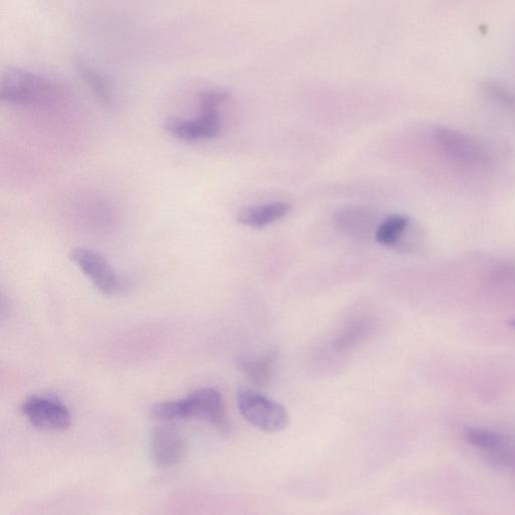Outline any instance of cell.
<instances>
[{
  "label": "cell",
  "mask_w": 515,
  "mask_h": 515,
  "mask_svg": "<svg viewBox=\"0 0 515 515\" xmlns=\"http://www.w3.org/2000/svg\"><path fill=\"white\" fill-rule=\"evenodd\" d=\"M441 148L451 158L465 163H481L487 157L486 150L470 136L447 128L435 131Z\"/></svg>",
  "instance_id": "ba28073f"
},
{
  "label": "cell",
  "mask_w": 515,
  "mask_h": 515,
  "mask_svg": "<svg viewBox=\"0 0 515 515\" xmlns=\"http://www.w3.org/2000/svg\"><path fill=\"white\" fill-rule=\"evenodd\" d=\"M465 437L471 445L481 449L502 450L508 446L506 437L487 430L469 429Z\"/></svg>",
  "instance_id": "9a60e30c"
},
{
  "label": "cell",
  "mask_w": 515,
  "mask_h": 515,
  "mask_svg": "<svg viewBox=\"0 0 515 515\" xmlns=\"http://www.w3.org/2000/svg\"><path fill=\"white\" fill-rule=\"evenodd\" d=\"M481 91L491 102L515 115V91L496 81H485Z\"/></svg>",
  "instance_id": "5bb4252c"
},
{
  "label": "cell",
  "mask_w": 515,
  "mask_h": 515,
  "mask_svg": "<svg viewBox=\"0 0 515 515\" xmlns=\"http://www.w3.org/2000/svg\"><path fill=\"white\" fill-rule=\"evenodd\" d=\"M410 225V220L404 215H393L386 218L377 227L376 241L386 247L398 246Z\"/></svg>",
  "instance_id": "4fadbf2b"
},
{
  "label": "cell",
  "mask_w": 515,
  "mask_h": 515,
  "mask_svg": "<svg viewBox=\"0 0 515 515\" xmlns=\"http://www.w3.org/2000/svg\"><path fill=\"white\" fill-rule=\"evenodd\" d=\"M163 127L177 139L194 142L218 136L222 130V120L219 111H201L195 120L169 118Z\"/></svg>",
  "instance_id": "8992f818"
},
{
  "label": "cell",
  "mask_w": 515,
  "mask_h": 515,
  "mask_svg": "<svg viewBox=\"0 0 515 515\" xmlns=\"http://www.w3.org/2000/svg\"><path fill=\"white\" fill-rule=\"evenodd\" d=\"M22 413L33 426L44 431H65L72 424L69 409L52 397L29 398L22 406Z\"/></svg>",
  "instance_id": "277c9868"
},
{
  "label": "cell",
  "mask_w": 515,
  "mask_h": 515,
  "mask_svg": "<svg viewBox=\"0 0 515 515\" xmlns=\"http://www.w3.org/2000/svg\"><path fill=\"white\" fill-rule=\"evenodd\" d=\"M58 94L59 89L51 80L21 69H8L0 81V99L14 105L49 104Z\"/></svg>",
  "instance_id": "7a4b0ae2"
},
{
  "label": "cell",
  "mask_w": 515,
  "mask_h": 515,
  "mask_svg": "<svg viewBox=\"0 0 515 515\" xmlns=\"http://www.w3.org/2000/svg\"><path fill=\"white\" fill-rule=\"evenodd\" d=\"M186 453L183 435L173 427L154 430L150 441V454L157 466L169 467L179 464Z\"/></svg>",
  "instance_id": "52a82bcc"
},
{
  "label": "cell",
  "mask_w": 515,
  "mask_h": 515,
  "mask_svg": "<svg viewBox=\"0 0 515 515\" xmlns=\"http://www.w3.org/2000/svg\"><path fill=\"white\" fill-rule=\"evenodd\" d=\"M237 399L242 416L254 427L268 433L287 427V411L278 403L251 390L239 391Z\"/></svg>",
  "instance_id": "3957f363"
},
{
  "label": "cell",
  "mask_w": 515,
  "mask_h": 515,
  "mask_svg": "<svg viewBox=\"0 0 515 515\" xmlns=\"http://www.w3.org/2000/svg\"><path fill=\"white\" fill-rule=\"evenodd\" d=\"M78 74L95 95L98 102L107 109L113 107L114 97L108 81L82 58L75 60Z\"/></svg>",
  "instance_id": "8fae6325"
},
{
  "label": "cell",
  "mask_w": 515,
  "mask_h": 515,
  "mask_svg": "<svg viewBox=\"0 0 515 515\" xmlns=\"http://www.w3.org/2000/svg\"><path fill=\"white\" fill-rule=\"evenodd\" d=\"M229 98V93L221 90H206L200 93L201 111H219V107Z\"/></svg>",
  "instance_id": "e0dca14e"
},
{
  "label": "cell",
  "mask_w": 515,
  "mask_h": 515,
  "mask_svg": "<svg viewBox=\"0 0 515 515\" xmlns=\"http://www.w3.org/2000/svg\"><path fill=\"white\" fill-rule=\"evenodd\" d=\"M152 418L163 421L204 418L223 431L229 429L222 395L215 389H199L189 397L157 404L150 409Z\"/></svg>",
  "instance_id": "6da1fadb"
},
{
  "label": "cell",
  "mask_w": 515,
  "mask_h": 515,
  "mask_svg": "<svg viewBox=\"0 0 515 515\" xmlns=\"http://www.w3.org/2000/svg\"><path fill=\"white\" fill-rule=\"evenodd\" d=\"M69 256L101 293L112 295L121 290L119 276L102 254L79 247L73 249Z\"/></svg>",
  "instance_id": "5b68a950"
},
{
  "label": "cell",
  "mask_w": 515,
  "mask_h": 515,
  "mask_svg": "<svg viewBox=\"0 0 515 515\" xmlns=\"http://www.w3.org/2000/svg\"><path fill=\"white\" fill-rule=\"evenodd\" d=\"M277 360L278 354L271 351L258 358L241 359L238 366L253 384L262 387L271 380Z\"/></svg>",
  "instance_id": "7c38bea8"
},
{
  "label": "cell",
  "mask_w": 515,
  "mask_h": 515,
  "mask_svg": "<svg viewBox=\"0 0 515 515\" xmlns=\"http://www.w3.org/2000/svg\"><path fill=\"white\" fill-rule=\"evenodd\" d=\"M511 325L515 328V319L511 321Z\"/></svg>",
  "instance_id": "ac0fdd59"
},
{
  "label": "cell",
  "mask_w": 515,
  "mask_h": 515,
  "mask_svg": "<svg viewBox=\"0 0 515 515\" xmlns=\"http://www.w3.org/2000/svg\"><path fill=\"white\" fill-rule=\"evenodd\" d=\"M369 331V325L365 321H357L343 331L340 336L334 342V349L342 352L347 351L355 346L364 339Z\"/></svg>",
  "instance_id": "2e32d148"
},
{
  "label": "cell",
  "mask_w": 515,
  "mask_h": 515,
  "mask_svg": "<svg viewBox=\"0 0 515 515\" xmlns=\"http://www.w3.org/2000/svg\"><path fill=\"white\" fill-rule=\"evenodd\" d=\"M291 206L284 202L244 208L238 214V222L251 228H264L281 219L290 212Z\"/></svg>",
  "instance_id": "30bf717a"
},
{
  "label": "cell",
  "mask_w": 515,
  "mask_h": 515,
  "mask_svg": "<svg viewBox=\"0 0 515 515\" xmlns=\"http://www.w3.org/2000/svg\"><path fill=\"white\" fill-rule=\"evenodd\" d=\"M376 221L374 212L364 207L341 209L334 216V224L339 232L359 238L372 234Z\"/></svg>",
  "instance_id": "9c48e42d"
}]
</instances>
